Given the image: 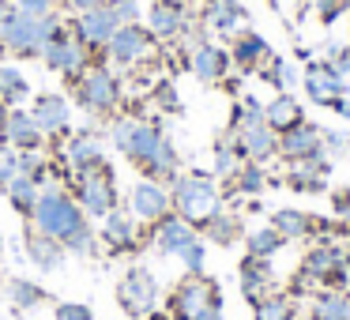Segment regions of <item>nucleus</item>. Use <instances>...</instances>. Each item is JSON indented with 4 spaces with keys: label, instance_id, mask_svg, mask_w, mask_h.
I'll return each instance as SVG.
<instances>
[{
    "label": "nucleus",
    "instance_id": "f257e3e1",
    "mask_svg": "<svg viewBox=\"0 0 350 320\" xmlns=\"http://www.w3.org/2000/svg\"><path fill=\"white\" fill-rule=\"evenodd\" d=\"M109 144L132 162L144 177L151 181H174L181 174V159H177V147L159 124L139 121V117H117L109 124Z\"/></svg>",
    "mask_w": 350,
    "mask_h": 320
},
{
    "label": "nucleus",
    "instance_id": "f03ea898",
    "mask_svg": "<svg viewBox=\"0 0 350 320\" xmlns=\"http://www.w3.org/2000/svg\"><path fill=\"white\" fill-rule=\"evenodd\" d=\"M31 230H38V234L61 241L64 249L76 252V256H94L91 219L83 215V207L76 204V196H72L64 185H49V189H42L38 204H34V211H31Z\"/></svg>",
    "mask_w": 350,
    "mask_h": 320
},
{
    "label": "nucleus",
    "instance_id": "7ed1b4c3",
    "mask_svg": "<svg viewBox=\"0 0 350 320\" xmlns=\"http://www.w3.org/2000/svg\"><path fill=\"white\" fill-rule=\"evenodd\" d=\"M170 200H174V211L181 215L185 222H192L196 230H204L207 222L222 211L219 181H215L211 174H200V170L177 174L174 181H170Z\"/></svg>",
    "mask_w": 350,
    "mask_h": 320
},
{
    "label": "nucleus",
    "instance_id": "20e7f679",
    "mask_svg": "<svg viewBox=\"0 0 350 320\" xmlns=\"http://www.w3.org/2000/svg\"><path fill=\"white\" fill-rule=\"evenodd\" d=\"M170 320H222V290L207 275H189L174 286L166 305Z\"/></svg>",
    "mask_w": 350,
    "mask_h": 320
},
{
    "label": "nucleus",
    "instance_id": "39448f33",
    "mask_svg": "<svg viewBox=\"0 0 350 320\" xmlns=\"http://www.w3.org/2000/svg\"><path fill=\"white\" fill-rule=\"evenodd\" d=\"M72 196L83 207L87 219H106L113 207H121V192H117V177L109 162H98V166H87L72 174Z\"/></svg>",
    "mask_w": 350,
    "mask_h": 320
},
{
    "label": "nucleus",
    "instance_id": "423d86ee",
    "mask_svg": "<svg viewBox=\"0 0 350 320\" xmlns=\"http://www.w3.org/2000/svg\"><path fill=\"white\" fill-rule=\"evenodd\" d=\"M61 16L57 12H49V16H31V12H19L12 16L8 31H4V38H0V49H8L12 57H42V49H46V42L53 38L57 31H61Z\"/></svg>",
    "mask_w": 350,
    "mask_h": 320
},
{
    "label": "nucleus",
    "instance_id": "0eeeda50",
    "mask_svg": "<svg viewBox=\"0 0 350 320\" xmlns=\"http://www.w3.org/2000/svg\"><path fill=\"white\" fill-rule=\"evenodd\" d=\"M72 87H76V102L91 117H106L121 106V79H117V72L106 68V64H91Z\"/></svg>",
    "mask_w": 350,
    "mask_h": 320
},
{
    "label": "nucleus",
    "instance_id": "6e6552de",
    "mask_svg": "<svg viewBox=\"0 0 350 320\" xmlns=\"http://www.w3.org/2000/svg\"><path fill=\"white\" fill-rule=\"evenodd\" d=\"M38 61H46L49 72H57V76H64V79H72V83H76V79L94 64V53L83 46V42L72 38L68 27H61V31L46 42V49H42Z\"/></svg>",
    "mask_w": 350,
    "mask_h": 320
},
{
    "label": "nucleus",
    "instance_id": "1a4fd4ad",
    "mask_svg": "<svg viewBox=\"0 0 350 320\" xmlns=\"http://www.w3.org/2000/svg\"><path fill=\"white\" fill-rule=\"evenodd\" d=\"M117 305L129 312L132 320H144L159 309V279L147 267H129L117 282Z\"/></svg>",
    "mask_w": 350,
    "mask_h": 320
},
{
    "label": "nucleus",
    "instance_id": "9d476101",
    "mask_svg": "<svg viewBox=\"0 0 350 320\" xmlns=\"http://www.w3.org/2000/svg\"><path fill=\"white\" fill-rule=\"evenodd\" d=\"M102 53H106V61L117 64V68H136V64H144L147 57L154 53V34L147 31L144 23H121Z\"/></svg>",
    "mask_w": 350,
    "mask_h": 320
},
{
    "label": "nucleus",
    "instance_id": "9b49d317",
    "mask_svg": "<svg viewBox=\"0 0 350 320\" xmlns=\"http://www.w3.org/2000/svg\"><path fill=\"white\" fill-rule=\"evenodd\" d=\"M170 211H174V200H170V185L166 181H151V177H144V181L132 185L129 215L139 222V226H154V222L166 219Z\"/></svg>",
    "mask_w": 350,
    "mask_h": 320
},
{
    "label": "nucleus",
    "instance_id": "f8f14e48",
    "mask_svg": "<svg viewBox=\"0 0 350 320\" xmlns=\"http://www.w3.org/2000/svg\"><path fill=\"white\" fill-rule=\"evenodd\" d=\"M121 27V19H117V12H113V4H98V8H91V12H79V16H72V38L76 42H83L87 49H106V42L113 38V31Z\"/></svg>",
    "mask_w": 350,
    "mask_h": 320
},
{
    "label": "nucleus",
    "instance_id": "ddd939ff",
    "mask_svg": "<svg viewBox=\"0 0 350 320\" xmlns=\"http://www.w3.org/2000/svg\"><path fill=\"white\" fill-rule=\"evenodd\" d=\"M31 117L38 121V129L46 139H68L72 136V102L64 98V94H57V91L34 94Z\"/></svg>",
    "mask_w": 350,
    "mask_h": 320
},
{
    "label": "nucleus",
    "instance_id": "4468645a",
    "mask_svg": "<svg viewBox=\"0 0 350 320\" xmlns=\"http://www.w3.org/2000/svg\"><path fill=\"white\" fill-rule=\"evenodd\" d=\"M342 267H347V256H342L339 245H317V249L305 252L301 271H297V286H305V282H332V286H342Z\"/></svg>",
    "mask_w": 350,
    "mask_h": 320
},
{
    "label": "nucleus",
    "instance_id": "2eb2a0df",
    "mask_svg": "<svg viewBox=\"0 0 350 320\" xmlns=\"http://www.w3.org/2000/svg\"><path fill=\"white\" fill-rule=\"evenodd\" d=\"M305 94H309L317 106H332L339 98H347V76H342L339 68H332L327 61H312L309 68H305Z\"/></svg>",
    "mask_w": 350,
    "mask_h": 320
},
{
    "label": "nucleus",
    "instance_id": "dca6fc26",
    "mask_svg": "<svg viewBox=\"0 0 350 320\" xmlns=\"http://www.w3.org/2000/svg\"><path fill=\"white\" fill-rule=\"evenodd\" d=\"M98 237H102V245H106L109 252H136L139 241H144V226H139V222L132 219L129 211L113 207V211L102 219Z\"/></svg>",
    "mask_w": 350,
    "mask_h": 320
},
{
    "label": "nucleus",
    "instance_id": "f3484780",
    "mask_svg": "<svg viewBox=\"0 0 350 320\" xmlns=\"http://www.w3.org/2000/svg\"><path fill=\"white\" fill-rule=\"evenodd\" d=\"M0 139L12 144L16 151H42L46 147V136H42L38 121L31 117V109L12 106L8 117H4V129H0Z\"/></svg>",
    "mask_w": 350,
    "mask_h": 320
},
{
    "label": "nucleus",
    "instance_id": "a211bd4d",
    "mask_svg": "<svg viewBox=\"0 0 350 320\" xmlns=\"http://www.w3.org/2000/svg\"><path fill=\"white\" fill-rule=\"evenodd\" d=\"M147 230H151L154 252H162V256H177V252H181L192 237H200V230L192 226V222H185L177 211H170L166 219H159L154 226H147Z\"/></svg>",
    "mask_w": 350,
    "mask_h": 320
},
{
    "label": "nucleus",
    "instance_id": "6ab92c4d",
    "mask_svg": "<svg viewBox=\"0 0 350 320\" xmlns=\"http://www.w3.org/2000/svg\"><path fill=\"white\" fill-rule=\"evenodd\" d=\"M279 155L290 159V162L317 159V155H324V132H320L317 124H309V121L294 124V129L279 132Z\"/></svg>",
    "mask_w": 350,
    "mask_h": 320
},
{
    "label": "nucleus",
    "instance_id": "aec40b11",
    "mask_svg": "<svg viewBox=\"0 0 350 320\" xmlns=\"http://www.w3.org/2000/svg\"><path fill=\"white\" fill-rule=\"evenodd\" d=\"M185 27H189V12L177 0H154L151 8H147V31L154 34V42L181 38Z\"/></svg>",
    "mask_w": 350,
    "mask_h": 320
},
{
    "label": "nucleus",
    "instance_id": "412c9836",
    "mask_svg": "<svg viewBox=\"0 0 350 320\" xmlns=\"http://www.w3.org/2000/svg\"><path fill=\"white\" fill-rule=\"evenodd\" d=\"M230 49L215 46V42H200L196 49L189 53V68L200 83H222L230 76Z\"/></svg>",
    "mask_w": 350,
    "mask_h": 320
},
{
    "label": "nucleus",
    "instance_id": "4be33fe9",
    "mask_svg": "<svg viewBox=\"0 0 350 320\" xmlns=\"http://www.w3.org/2000/svg\"><path fill=\"white\" fill-rule=\"evenodd\" d=\"M61 162L76 174V170H87V166H98V162H106V139L98 136V132H72L68 144H64V155Z\"/></svg>",
    "mask_w": 350,
    "mask_h": 320
},
{
    "label": "nucleus",
    "instance_id": "5701e85b",
    "mask_svg": "<svg viewBox=\"0 0 350 320\" xmlns=\"http://www.w3.org/2000/svg\"><path fill=\"white\" fill-rule=\"evenodd\" d=\"M245 23V8L237 0H204V27L215 34H226L234 38Z\"/></svg>",
    "mask_w": 350,
    "mask_h": 320
},
{
    "label": "nucleus",
    "instance_id": "b1692460",
    "mask_svg": "<svg viewBox=\"0 0 350 320\" xmlns=\"http://www.w3.org/2000/svg\"><path fill=\"white\" fill-rule=\"evenodd\" d=\"M267 57H271V46H267L260 34L252 31H241L234 34V46H230V61L237 64L241 72H260L267 64Z\"/></svg>",
    "mask_w": 350,
    "mask_h": 320
},
{
    "label": "nucleus",
    "instance_id": "393cba45",
    "mask_svg": "<svg viewBox=\"0 0 350 320\" xmlns=\"http://www.w3.org/2000/svg\"><path fill=\"white\" fill-rule=\"evenodd\" d=\"M27 256H31V264L38 271H57L68 260V249L61 241H53V237L38 234V230H27Z\"/></svg>",
    "mask_w": 350,
    "mask_h": 320
},
{
    "label": "nucleus",
    "instance_id": "a878e982",
    "mask_svg": "<svg viewBox=\"0 0 350 320\" xmlns=\"http://www.w3.org/2000/svg\"><path fill=\"white\" fill-rule=\"evenodd\" d=\"M241 294L249 297L252 305L271 294V267H267V260H260V256L241 260Z\"/></svg>",
    "mask_w": 350,
    "mask_h": 320
},
{
    "label": "nucleus",
    "instance_id": "bb28decb",
    "mask_svg": "<svg viewBox=\"0 0 350 320\" xmlns=\"http://www.w3.org/2000/svg\"><path fill=\"white\" fill-rule=\"evenodd\" d=\"M264 121L271 124L275 132H286V129H294V124H301L305 121V114H301V106H297V98L290 91H279L271 102L264 106Z\"/></svg>",
    "mask_w": 350,
    "mask_h": 320
},
{
    "label": "nucleus",
    "instance_id": "cd10ccee",
    "mask_svg": "<svg viewBox=\"0 0 350 320\" xmlns=\"http://www.w3.org/2000/svg\"><path fill=\"white\" fill-rule=\"evenodd\" d=\"M324 174H327V155H317V159L290 162V177H286V181L294 185V192H320Z\"/></svg>",
    "mask_w": 350,
    "mask_h": 320
},
{
    "label": "nucleus",
    "instance_id": "c85d7f7f",
    "mask_svg": "<svg viewBox=\"0 0 350 320\" xmlns=\"http://www.w3.org/2000/svg\"><path fill=\"white\" fill-rule=\"evenodd\" d=\"M4 200L12 204V211H19L23 219H31V211H34V204H38V196H42V185L34 181V177H27V174H19V177H12L8 185H4Z\"/></svg>",
    "mask_w": 350,
    "mask_h": 320
},
{
    "label": "nucleus",
    "instance_id": "c756f323",
    "mask_svg": "<svg viewBox=\"0 0 350 320\" xmlns=\"http://www.w3.org/2000/svg\"><path fill=\"white\" fill-rule=\"evenodd\" d=\"M271 230L282 237V241H297V237H309L312 230H317V222H312V215H305V211L282 207V211L271 215Z\"/></svg>",
    "mask_w": 350,
    "mask_h": 320
},
{
    "label": "nucleus",
    "instance_id": "7c9ffc66",
    "mask_svg": "<svg viewBox=\"0 0 350 320\" xmlns=\"http://www.w3.org/2000/svg\"><path fill=\"white\" fill-rule=\"evenodd\" d=\"M309 320H350V294H342V290H320L312 297Z\"/></svg>",
    "mask_w": 350,
    "mask_h": 320
},
{
    "label": "nucleus",
    "instance_id": "2f4dec72",
    "mask_svg": "<svg viewBox=\"0 0 350 320\" xmlns=\"http://www.w3.org/2000/svg\"><path fill=\"white\" fill-rule=\"evenodd\" d=\"M0 98L8 102V106H23L31 98V79L23 76V68L0 64Z\"/></svg>",
    "mask_w": 350,
    "mask_h": 320
},
{
    "label": "nucleus",
    "instance_id": "473e14b6",
    "mask_svg": "<svg viewBox=\"0 0 350 320\" xmlns=\"http://www.w3.org/2000/svg\"><path fill=\"white\" fill-rule=\"evenodd\" d=\"M252 320H297V302L290 294H267L252 305Z\"/></svg>",
    "mask_w": 350,
    "mask_h": 320
},
{
    "label": "nucleus",
    "instance_id": "72a5a7b5",
    "mask_svg": "<svg viewBox=\"0 0 350 320\" xmlns=\"http://www.w3.org/2000/svg\"><path fill=\"white\" fill-rule=\"evenodd\" d=\"M8 297H12V305H16V309L31 312V309H38V305L49 302V290L38 286L34 279H12L8 282Z\"/></svg>",
    "mask_w": 350,
    "mask_h": 320
},
{
    "label": "nucleus",
    "instance_id": "f704fd0d",
    "mask_svg": "<svg viewBox=\"0 0 350 320\" xmlns=\"http://www.w3.org/2000/svg\"><path fill=\"white\" fill-rule=\"evenodd\" d=\"M241 151H237V139L234 132H226V136L215 144V177H222V181H230V177L241 170Z\"/></svg>",
    "mask_w": 350,
    "mask_h": 320
},
{
    "label": "nucleus",
    "instance_id": "c9c22d12",
    "mask_svg": "<svg viewBox=\"0 0 350 320\" xmlns=\"http://www.w3.org/2000/svg\"><path fill=\"white\" fill-rule=\"evenodd\" d=\"M200 234H204L207 241H215V245H234L237 237H241V219L230 215V211H219Z\"/></svg>",
    "mask_w": 350,
    "mask_h": 320
},
{
    "label": "nucleus",
    "instance_id": "e433bc0d",
    "mask_svg": "<svg viewBox=\"0 0 350 320\" xmlns=\"http://www.w3.org/2000/svg\"><path fill=\"white\" fill-rule=\"evenodd\" d=\"M282 249V237L275 234L271 226L264 230H252L249 237H245V256H260V260H271L275 252Z\"/></svg>",
    "mask_w": 350,
    "mask_h": 320
},
{
    "label": "nucleus",
    "instance_id": "4c0bfd02",
    "mask_svg": "<svg viewBox=\"0 0 350 320\" xmlns=\"http://www.w3.org/2000/svg\"><path fill=\"white\" fill-rule=\"evenodd\" d=\"M264 185H267V177H264V166H260V162H241V170L230 177V189H234V192H249V196L264 192Z\"/></svg>",
    "mask_w": 350,
    "mask_h": 320
},
{
    "label": "nucleus",
    "instance_id": "58836bf2",
    "mask_svg": "<svg viewBox=\"0 0 350 320\" xmlns=\"http://www.w3.org/2000/svg\"><path fill=\"white\" fill-rule=\"evenodd\" d=\"M260 72H264V79H267L271 87H279V91H290V87H294V79H297V72L290 68L282 57H267V64H264Z\"/></svg>",
    "mask_w": 350,
    "mask_h": 320
},
{
    "label": "nucleus",
    "instance_id": "ea45409f",
    "mask_svg": "<svg viewBox=\"0 0 350 320\" xmlns=\"http://www.w3.org/2000/svg\"><path fill=\"white\" fill-rule=\"evenodd\" d=\"M177 260H181V267L189 275H204V264H207V245L204 237H192L189 245H185L181 252H177Z\"/></svg>",
    "mask_w": 350,
    "mask_h": 320
},
{
    "label": "nucleus",
    "instance_id": "a19ab883",
    "mask_svg": "<svg viewBox=\"0 0 350 320\" xmlns=\"http://www.w3.org/2000/svg\"><path fill=\"white\" fill-rule=\"evenodd\" d=\"M12 177H19V151L0 139V189H4Z\"/></svg>",
    "mask_w": 350,
    "mask_h": 320
},
{
    "label": "nucleus",
    "instance_id": "79ce46f5",
    "mask_svg": "<svg viewBox=\"0 0 350 320\" xmlns=\"http://www.w3.org/2000/svg\"><path fill=\"white\" fill-rule=\"evenodd\" d=\"M57 320H94V309L83 302H61L57 305Z\"/></svg>",
    "mask_w": 350,
    "mask_h": 320
},
{
    "label": "nucleus",
    "instance_id": "37998d69",
    "mask_svg": "<svg viewBox=\"0 0 350 320\" xmlns=\"http://www.w3.org/2000/svg\"><path fill=\"white\" fill-rule=\"evenodd\" d=\"M317 12H320V23H335L342 12H350V0H317Z\"/></svg>",
    "mask_w": 350,
    "mask_h": 320
},
{
    "label": "nucleus",
    "instance_id": "c03bdc74",
    "mask_svg": "<svg viewBox=\"0 0 350 320\" xmlns=\"http://www.w3.org/2000/svg\"><path fill=\"white\" fill-rule=\"evenodd\" d=\"M19 12H31V16H49L57 12V0H12Z\"/></svg>",
    "mask_w": 350,
    "mask_h": 320
},
{
    "label": "nucleus",
    "instance_id": "a18cd8bd",
    "mask_svg": "<svg viewBox=\"0 0 350 320\" xmlns=\"http://www.w3.org/2000/svg\"><path fill=\"white\" fill-rule=\"evenodd\" d=\"M98 4H106V0H57V8L68 12V16H79V12H91L98 8Z\"/></svg>",
    "mask_w": 350,
    "mask_h": 320
},
{
    "label": "nucleus",
    "instance_id": "49530a36",
    "mask_svg": "<svg viewBox=\"0 0 350 320\" xmlns=\"http://www.w3.org/2000/svg\"><path fill=\"white\" fill-rule=\"evenodd\" d=\"M327 64L332 68H339L342 76L350 72V46H332V57H327Z\"/></svg>",
    "mask_w": 350,
    "mask_h": 320
},
{
    "label": "nucleus",
    "instance_id": "de8ad7c7",
    "mask_svg": "<svg viewBox=\"0 0 350 320\" xmlns=\"http://www.w3.org/2000/svg\"><path fill=\"white\" fill-rule=\"evenodd\" d=\"M121 23H139V4H113Z\"/></svg>",
    "mask_w": 350,
    "mask_h": 320
},
{
    "label": "nucleus",
    "instance_id": "09e8293b",
    "mask_svg": "<svg viewBox=\"0 0 350 320\" xmlns=\"http://www.w3.org/2000/svg\"><path fill=\"white\" fill-rule=\"evenodd\" d=\"M154 98H159L166 109H177V94H174V87H170V83H159V87H154Z\"/></svg>",
    "mask_w": 350,
    "mask_h": 320
},
{
    "label": "nucleus",
    "instance_id": "8fccbe9b",
    "mask_svg": "<svg viewBox=\"0 0 350 320\" xmlns=\"http://www.w3.org/2000/svg\"><path fill=\"white\" fill-rule=\"evenodd\" d=\"M12 16H16V4H12V0H0V38H4V31H8Z\"/></svg>",
    "mask_w": 350,
    "mask_h": 320
},
{
    "label": "nucleus",
    "instance_id": "3c124183",
    "mask_svg": "<svg viewBox=\"0 0 350 320\" xmlns=\"http://www.w3.org/2000/svg\"><path fill=\"white\" fill-rule=\"evenodd\" d=\"M324 147H332V151H347L350 139L342 136V132H324Z\"/></svg>",
    "mask_w": 350,
    "mask_h": 320
},
{
    "label": "nucleus",
    "instance_id": "603ef678",
    "mask_svg": "<svg viewBox=\"0 0 350 320\" xmlns=\"http://www.w3.org/2000/svg\"><path fill=\"white\" fill-rule=\"evenodd\" d=\"M335 211H339L342 219H350V189H339V192H335Z\"/></svg>",
    "mask_w": 350,
    "mask_h": 320
},
{
    "label": "nucleus",
    "instance_id": "864d4df0",
    "mask_svg": "<svg viewBox=\"0 0 350 320\" xmlns=\"http://www.w3.org/2000/svg\"><path fill=\"white\" fill-rule=\"evenodd\" d=\"M335 114L347 117V121H350V98H339V102H335Z\"/></svg>",
    "mask_w": 350,
    "mask_h": 320
},
{
    "label": "nucleus",
    "instance_id": "5fc2aeb1",
    "mask_svg": "<svg viewBox=\"0 0 350 320\" xmlns=\"http://www.w3.org/2000/svg\"><path fill=\"white\" fill-rule=\"evenodd\" d=\"M144 320H170V312H166V309H154L151 317H144Z\"/></svg>",
    "mask_w": 350,
    "mask_h": 320
},
{
    "label": "nucleus",
    "instance_id": "6e6d98bb",
    "mask_svg": "<svg viewBox=\"0 0 350 320\" xmlns=\"http://www.w3.org/2000/svg\"><path fill=\"white\" fill-rule=\"evenodd\" d=\"M8 109H12V106H8L4 98H0V129H4V117H8Z\"/></svg>",
    "mask_w": 350,
    "mask_h": 320
},
{
    "label": "nucleus",
    "instance_id": "4d7b16f0",
    "mask_svg": "<svg viewBox=\"0 0 350 320\" xmlns=\"http://www.w3.org/2000/svg\"><path fill=\"white\" fill-rule=\"evenodd\" d=\"M106 4H139V0H106Z\"/></svg>",
    "mask_w": 350,
    "mask_h": 320
},
{
    "label": "nucleus",
    "instance_id": "13d9d810",
    "mask_svg": "<svg viewBox=\"0 0 350 320\" xmlns=\"http://www.w3.org/2000/svg\"><path fill=\"white\" fill-rule=\"evenodd\" d=\"M0 256H4V230H0Z\"/></svg>",
    "mask_w": 350,
    "mask_h": 320
}]
</instances>
